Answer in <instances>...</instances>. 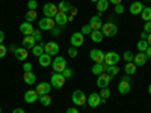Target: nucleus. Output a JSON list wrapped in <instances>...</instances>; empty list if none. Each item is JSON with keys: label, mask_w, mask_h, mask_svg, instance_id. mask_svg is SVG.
I'll list each match as a JSON object with an SVG mask.
<instances>
[{"label": "nucleus", "mask_w": 151, "mask_h": 113, "mask_svg": "<svg viewBox=\"0 0 151 113\" xmlns=\"http://www.w3.org/2000/svg\"><path fill=\"white\" fill-rule=\"evenodd\" d=\"M101 32L104 36L107 38H112V36H115L118 33V26L113 21H109V23H104L103 24V27H101Z\"/></svg>", "instance_id": "f257e3e1"}, {"label": "nucleus", "mask_w": 151, "mask_h": 113, "mask_svg": "<svg viewBox=\"0 0 151 113\" xmlns=\"http://www.w3.org/2000/svg\"><path fill=\"white\" fill-rule=\"evenodd\" d=\"M71 99H73V103H74L76 106H85L86 101H88V98H86L85 92L80 91V89H77V91H74V92H73Z\"/></svg>", "instance_id": "f03ea898"}, {"label": "nucleus", "mask_w": 151, "mask_h": 113, "mask_svg": "<svg viewBox=\"0 0 151 113\" xmlns=\"http://www.w3.org/2000/svg\"><path fill=\"white\" fill-rule=\"evenodd\" d=\"M65 82H67V79L62 75V72H55L53 75H52V87H55V89H60L62 86L65 84Z\"/></svg>", "instance_id": "7ed1b4c3"}, {"label": "nucleus", "mask_w": 151, "mask_h": 113, "mask_svg": "<svg viewBox=\"0 0 151 113\" xmlns=\"http://www.w3.org/2000/svg\"><path fill=\"white\" fill-rule=\"evenodd\" d=\"M42 12H44V17L55 18L56 14L59 12V9H58V5H55V3H45L44 8H42Z\"/></svg>", "instance_id": "20e7f679"}, {"label": "nucleus", "mask_w": 151, "mask_h": 113, "mask_svg": "<svg viewBox=\"0 0 151 113\" xmlns=\"http://www.w3.org/2000/svg\"><path fill=\"white\" fill-rule=\"evenodd\" d=\"M52 65H53V71L55 72H64V69L67 68V60H65V57L58 56L52 62Z\"/></svg>", "instance_id": "39448f33"}, {"label": "nucleus", "mask_w": 151, "mask_h": 113, "mask_svg": "<svg viewBox=\"0 0 151 113\" xmlns=\"http://www.w3.org/2000/svg\"><path fill=\"white\" fill-rule=\"evenodd\" d=\"M70 42H71V45H73V47H76V48L82 47V45H83V42H85V35H83L82 32H76V33H73V35H71Z\"/></svg>", "instance_id": "423d86ee"}, {"label": "nucleus", "mask_w": 151, "mask_h": 113, "mask_svg": "<svg viewBox=\"0 0 151 113\" xmlns=\"http://www.w3.org/2000/svg\"><path fill=\"white\" fill-rule=\"evenodd\" d=\"M97 86L100 87V89H104V87H107L109 86V83L112 82V77L107 74V72H103V74H100V75H97Z\"/></svg>", "instance_id": "0eeeda50"}, {"label": "nucleus", "mask_w": 151, "mask_h": 113, "mask_svg": "<svg viewBox=\"0 0 151 113\" xmlns=\"http://www.w3.org/2000/svg\"><path fill=\"white\" fill-rule=\"evenodd\" d=\"M56 26V23H55V18H41L40 20V30H50L52 32V29Z\"/></svg>", "instance_id": "6e6552de"}, {"label": "nucleus", "mask_w": 151, "mask_h": 113, "mask_svg": "<svg viewBox=\"0 0 151 113\" xmlns=\"http://www.w3.org/2000/svg\"><path fill=\"white\" fill-rule=\"evenodd\" d=\"M104 56H106V53H103L101 50H98V48H92L91 53H89V57L95 62V64H103Z\"/></svg>", "instance_id": "1a4fd4ad"}, {"label": "nucleus", "mask_w": 151, "mask_h": 113, "mask_svg": "<svg viewBox=\"0 0 151 113\" xmlns=\"http://www.w3.org/2000/svg\"><path fill=\"white\" fill-rule=\"evenodd\" d=\"M44 51H45L47 54H50V56H56V54L59 53V45H58V42L50 41V42L44 44Z\"/></svg>", "instance_id": "9d476101"}, {"label": "nucleus", "mask_w": 151, "mask_h": 113, "mask_svg": "<svg viewBox=\"0 0 151 113\" xmlns=\"http://www.w3.org/2000/svg\"><path fill=\"white\" fill-rule=\"evenodd\" d=\"M119 54L115 53V51H110V53H106L104 56V64L109 67V65H118V62H119Z\"/></svg>", "instance_id": "9b49d317"}, {"label": "nucleus", "mask_w": 151, "mask_h": 113, "mask_svg": "<svg viewBox=\"0 0 151 113\" xmlns=\"http://www.w3.org/2000/svg\"><path fill=\"white\" fill-rule=\"evenodd\" d=\"M144 8H145V5H144L142 2H133V3L130 5L129 11H130L132 15H141L142 11H144Z\"/></svg>", "instance_id": "f8f14e48"}, {"label": "nucleus", "mask_w": 151, "mask_h": 113, "mask_svg": "<svg viewBox=\"0 0 151 113\" xmlns=\"http://www.w3.org/2000/svg\"><path fill=\"white\" fill-rule=\"evenodd\" d=\"M89 26L92 27V30H101V27H103L101 17H100V15H94V17H91V20H89Z\"/></svg>", "instance_id": "ddd939ff"}, {"label": "nucleus", "mask_w": 151, "mask_h": 113, "mask_svg": "<svg viewBox=\"0 0 151 113\" xmlns=\"http://www.w3.org/2000/svg\"><path fill=\"white\" fill-rule=\"evenodd\" d=\"M38 99H40V94H38L36 91H27L26 94H24V101L29 103V104L36 103Z\"/></svg>", "instance_id": "4468645a"}, {"label": "nucleus", "mask_w": 151, "mask_h": 113, "mask_svg": "<svg viewBox=\"0 0 151 113\" xmlns=\"http://www.w3.org/2000/svg\"><path fill=\"white\" fill-rule=\"evenodd\" d=\"M33 30H35V29H33V26H32V23H29V21H24V23L20 24V32H21L24 36L32 35Z\"/></svg>", "instance_id": "2eb2a0df"}, {"label": "nucleus", "mask_w": 151, "mask_h": 113, "mask_svg": "<svg viewBox=\"0 0 151 113\" xmlns=\"http://www.w3.org/2000/svg\"><path fill=\"white\" fill-rule=\"evenodd\" d=\"M100 103H101V97L100 94H91L88 97V106L89 107H98Z\"/></svg>", "instance_id": "dca6fc26"}, {"label": "nucleus", "mask_w": 151, "mask_h": 113, "mask_svg": "<svg viewBox=\"0 0 151 113\" xmlns=\"http://www.w3.org/2000/svg\"><path fill=\"white\" fill-rule=\"evenodd\" d=\"M147 54L145 53H142V51H139L137 54H134V57H133V62H134V65L136 67H144L145 64H147Z\"/></svg>", "instance_id": "f3484780"}, {"label": "nucleus", "mask_w": 151, "mask_h": 113, "mask_svg": "<svg viewBox=\"0 0 151 113\" xmlns=\"http://www.w3.org/2000/svg\"><path fill=\"white\" fill-rule=\"evenodd\" d=\"M35 91L40 94V97L41 95H47V94H50V91H52V84H50V83H40L36 86Z\"/></svg>", "instance_id": "a211bd4d"}, {"label": "nucleus", "mask_w": 151, "mask_h": 113, "mask_svg": "<svg viewBox=\"0 0 151 113\" xmlns=\"http://www.w3.org/2000/svg\"><path fill=\"white\" fill-rule=\"evenodd\" d=\"M55 23L58 24L59 27L65 26V24L68 23V15H67V14H64V12H58L56 17H55Z\"/></svg>", "instance_id": "6ab92c4d"}, {"label": "nucleus", "mask_w": 151, "mask_h": 113, "mask_svg": "<svg viewBox=\"0 0 151 113\" xmlns=\"http://www.w3.org/2000/svg\"><path fill=\"white\" fill-rule=\"evenodd\" d=\"M27 56H29V50H27V48H24V47H18V50L15 51V57H17V60L24 62V60L27 59Z\"/></svg>", "instance_id": "aec40b11"}, {"label": "nucleus", "mask_w": 151, "mask_h": 113, "mask_svg": "<svg viewBox=\"0 0 151 113\" xmlns=\"http://www.w3.org/2000/svg\"><path fill=\"white\" fill-rule=\"evenodd\" d=\"M130 89H132V83H127V82H124V80H121V82L118 83V92H119V94L127 95V94L130 92Z\"/></svg>", "instance_id": "412c9836"}, {"label": "nucleus", "mask_w": 151, "mask_h": 113, "mask_svg": "<svg viewBox=\"0 0 151 113\" xmlns=\"http://www.w3.org/2000/svg\"><path fill=\"white\" fill-rule=\"evenodd\" d=\"M35 45H36V41L33 39V36H32V35H29V36H24V38H23V47H24V48L32 50Z\"/></svg>", "instance_id": "4be33fe9"}, {"label": "nucleus", "mask_w": 151, "mask_h": 113, "mask_svg": "<svg viewBox=\"0 0 151 113\" xmlns=\"http://www.w3.org/2000/svg\"><path fill=\"white\" fill-rule=\"evenodd\" d=\"M38 60H40V65H41V67L47 68V67H50V64H52V56L47 54V53H44L42 56L38 57Z\"/></svg>", "instance_id": "5701e85b"}, {"label": "nucleus", "mask_w": 151, "mask_h": 113, "mask_svg": "<svg viewBox=\"0 0 151 113\" xmlns=\"http://www.w3.org/2000/svg\"><path fill=\"white\" fill-rule=\"evenodd\" d=\"M106 68H107V65L104 64H94V67H92V74H95V75H100V74H103V72H106Z\"/></svg>", "instance_id": "b1692460"}, {"label": "nucleus", "mask_w": 151, "mask_h": 113, "mask_svg": "<svg viewBox=\"0 0 151 113\" xmlns=\"http://www.w3.org/2000/svg\"><path fill=\"white\" fill-rule=\"evenodd\" d=\"M23 80H24V83H27V84H35V82H36V75H35L32 71H29V72H24V75H23Z\"/></svg>", "instance_id": "393cba45"}, {"label": "nucleus", "mask_w": 151, "mask_h": 113, "mask_svg": "<svg viewBox=\"0 0 151 113\" xmlns=\"http://www.w3.org/2000/svg\"><path fill=\"white\" fill-rule=\"evenodd\" d=\"M91 39L94 41V42H101L103 39H104V35H103V32L101 30H92V33H91Z\"/></svg>", "instance_id": "a878e982"}, {"label": "nucleus", "mask_w": 151, "mask_h": 113, "mask_svg": "<svg viewBox=\"0 0 151 113\" xmlns=\"http://www.w3.org/2000/svg\"><path fill=\"white\" fill-rule=\"evenodd\" d=\"M32 53H33V56L35 57H40V56H42L45 51H44V44L42 42H40V44H36L33 48H32Z\"/></svg>", "instance_id": "bb28decb"}, {"label": "nucleus", "mask_w": 151, "mask_h": 113, "mask_svg": "<svg viewBox=\"0 0 151 113\" xmlns=\"http://www.w3.org/2000/svg\"><path fill=\"white\" fill-rule=\"evenodd\" d=\"M109 9V0H98L97 2V11L101 14V12H106Z\"/></svg>", "instance_id": "cd10ccee"}, {"label": "nucleus", "mask_w": 151, "mask_h": 113, "mask_svg": "<svg viewBox=\"0 0 151 113\" xmlns=\"http://www.w3.org/2000/svg\"><path fill=\"white\" fill-rule=\"evenodd\" d=\"M70 8H71V5H70V2H67V0H62V2L58 5L59 12H64V14H68V12H70Z\"/></svg>", "instance_id": "c85d7f7f"}, {"label": "nucleus", "mask_w": 151, "mask_h": 113, "mask_svg": "<svg viewBox=\"0 0 151 113\" xmlns=\"http://www.w3.org/2000/svg\"><path fill=\"white\" fill-rule=\"evenodd\" d=\"M136 65H134V62H127V65L124 67V71H125V74H129V75H133L134 72H136Z\"/></svg>", "instance_id": "c756f323"}, {"label": "nucleus", "mask_w": 151, "mask_h": 113, "mask_svg": "<svg viewBox=\"0 0 151 113\" xmlns=\"http://www.w3.org/2000/svg\"><path fill=\"white\" fill-rule=\"evenodd\" d=\"M106 72L110 75V77L113 79L115 75H118V72H119V68H118V65H109L107 68H106Z\"/></svg>", "instance_id": "7c9ffc66"}, {"label": "nucleus", "mask_w": 151, "mask_h": 113, "mask_svg": "<svg viewBox=\"0 0 151 113\" xmlns=\"http://www.w3.org/2000/svg\"><path fill=\"white\" fill-rule=\"evenodd\" d=\"M141 15H142V20H144L145 23H147V21H151V8H150V6H145Z\"/></svg>", "instance_id": "2f4dec72"}, {"label": "nucleus", "mask_w": 151, "mask_h": 113, "mask_svg": "<svg viewBox=\"0 0 151 113\" xmlns=\"http://www.w3.org/2000/svg\"><path fill=\"white\" fill-rule=\"evenodd\" d=\"M40 103L42 106H50V104H52V97H50L48 94L47 95H41L40 97Z\"/></svg>", "instance_id": "473e14b6"}, {"label": "nucleus", "mask_w": 151, "mask_h": 113, "mask_svg": "<svg viewBox=\"0 0 151 113\" xmlns=\"http://www.w3.org/2000/svg\"><path fill=\"white\" fill-rule=\"evenodd\" d=\"M36 20V11H27L26 12V21H29V23H32V21H35Z\"/></svg>", "instance_id": "72a5a7b5"}, {"label": "nucleus", "mask_w": 151, "mask_h": 113, "mask_svg": "<svg viewBox=\"0 0 151 113\" xmlns=\"http://www.w3.org/2000/svg\"><path fill=\"white\" fill-rule=\"evenodd\" d=\"M148 48V42L145 41V39H141L139 42H137V50L139 51H142V53H145V50Z\"/></svg>", "instance_id": "f704fd0d"}, {"label": "nucleus", "mask_w": 151, "mask_h": 113, "mask_svg": "<svg viewBox=\"0 0 151 113\" xmlns=\"http://www.w3.org/2000/svg\"><path fill=\"white\" fill-rule=\"evenodd\" d=\"M32 36H33V39L36 41V44L42 41V33L40 32V29H36V30H33V33H32Z\"/></svg>", "instance_id": "c9c22d12"}, {"label": "nucleus", "mask_w": 151, "mask_h": 113, "mask_svg": "<svg viewBox=\"0 0 151 113\" xmlns=\"http://www.w3.org/2000/svg\"><path fill=\"white\" fill-rule=\"evenodd\" d=\"M77 54H79V51H77V48H76V47H73V45H71V47L68 48V56H70V57H74V59H76V57H77Z\"/></svg>", "instance_id": "e433bc0d"}, {"label": "nucleus", "mask_w": 151, "mask_h": 113, "mask_svg": "<svg viewBox=\"0 0 151 113\" xmlns=\"http://www.w3.org/2000/svg\"><path fill=\"white\" fill-rule=\"evenodd\" d=\"M124 60L125 62H133V57H134V54L132 53V51H124Z\"/></svg>", "instance_id": "4c0bfd02"}, {"label": "nucleus", "mask_w": 151, "mask_h": 113, "mask_svg": "<svg viewBox=\"0 0 151 113\" xmlns=\"http://www.w3.org/2000/svg\"><path fill=\"white\" fill-rule=\"evenodd\" d=\"M83 35H91L92 33V27L89 26V24H85V26L82 27V30H80Z\"/></svg>", "instance_id": "58836bf2"}, {"label": "nucleus", "mask_w": 151, "mask_h": 113, "mask_svg": "<svg viewBox=\"0 0 151 113\" xmlns=\"http://www.w3.org/2000/svg\"><path fill=\"white\" fill-rule=\"evenodd\" d=\"M100 97H101L103 99H107L110 97V91L107 89V87H104V89H101V92H100Z\"/></svg>", "instance_id": "ea45409f"}, {"label": "nucleus", "mask_w": 151, "mask_h": 113, "mask_svg": "<svg viewBox=\"0 0 151 113\" xmlns=\"http://www.w3.org/2000/svg\"><path fill=\"white\" fill-rule=\"evenodd\" d=\"M27 8L30 11H35L38 8V2H36V0H29V2H27Z\"/></svg>", "instance_id": "a19ab883"}, {"label": "nucleus", "mask_w": 151, "mask_h": 113, "mask_svg": "<svg viewBox=\"0 0 151 113\" xmlns=\"http://www.w3.org/2000/svg\"><path fill=\"white\" fill-rule=\"evenodd\" d=\"M62 75H64L65 79H71V77H73V69H71V68H65L64 72H62Z\"/></svg>", "instance_id": "79ce46f5"}, {"label": "nucleus", "mask_w": 151, "mask_h": 113, "mask_svg": "<svg viewBox=\"0 0 151 113\" xmlns=\"http://www.w3.org/2000/svg\"><path fill=\"white\" fill-rule=\"evenodd\" d=\"M6 53H8V48H6L5 45H2V44H0V59H2V57H5V56H6Z\"/></svg>", "instance_id": "37998d69"}, {"label": "nucleus", "mask_w": 151, "mask_h": 113, "mask_svg": "<svg viewBox=\"0 0 151 113\" xmlns=\"http://www.w3.org/2000/svg\"><path fill=\"white\" fill-rule=\"evenodd\" d=\"M23 69H24V72H29V71H32V64H30V62H24Z\"/></svg>", "instance_id": "c03bdc74"}, {"label": "nucleus", "mask_w": 151, "mask_h": 113, "mask_svg": "<svg viewBox=\"0 0 151 113\" xmlns=\"http://www.w3.org/2000/svg\"><path fill=\"white\" fill-rule=\"evenodd\" d=\"M52 35H53V36H55V38H58V36H59V35H60V27H59V26H58V27H56V26H55V27H53V29H52Z\"/></svg>", "instance_id": "a18cd8bd"}, {"label": "nucleus", "mask_w": 151, "mask_h": 113, "mask_svg": "<svg viewBox=\"0 0 151 113\" xmlns=\"http://www.w3.org/2000/svg\"><path fill=\"white\" fill-rule=\"evenodd\" d=\"M115 12H116V14H122V12H124V6H122V3L115 5Z\"/></svg>", "instance_id": "49530a36"}, {"label": "nucleus", "mask_w": 151, "mask_h": 113, "mask_svg": "<svg viewBox=\"0 0 151 113\" xmlns=\"http://www.w3.org/2000/svg\"><path fill=\"white\" fill-rule=\"evenodd\" d=\"M144 32L151 33V21H147V23H145V26H144Z\"/></svg>", "instance_id": "de8ad7c7"}, {"label": "nucleus", "mask_w": 151, "mask_h": 113, "mask_svg": "<svg viewBox=\"0 0 151 113\" xmlns=\"http://www.w3.org/2000/svg\"><path fill=\"white\" fill-rule=\"evenodd\" d=\"M121 80H124V82H127V83H132V82H133V79H132V75H129V74H127V75H124V77H122Z\"/></svg>", "instance_id": "09e8293b"}, {"label": "nucleus", "mask_w": 151, "mask_h": 113, "mask_svg": "<svg viewBox=\"0 0 151 113\" xmlns=\"http://www.w3.org/2000/svg\"><path fill=\"white\" fill-rule=\"evenodd\" d=\"M17 50H18V47H15V44H12V45L9 47V51H11V53H14V54H15Z\"/></svg>", "instance_id": "8fccbe9b"}, {"label": "nucleus", "mask_w": 151, "mask_h": 113, "mask_svg": "<svg viewBox=\"0 0 151 113\" xmlns=\"http://www.w3.org/2000/svg\"><path fill=\"white\" fill-rule=\"evenodd\" d=\"M145 54H147L148 59H151V45H148V48L145 50Z\"/></svg>", "instance_id": "3c124183"}, {"label": "nucleus", "mask_w": 151, "mask_h": 113, "mask_svg": "<svg viewBox=\"0 0 151 113\" xmlns=\"http://www.w3.org/2000/svg\"><path fill=\"white\" fill-rule=\"evenodd\" d=\"M67 113H79V110L76 107H70V109H67Z\"/></svg>", "instance_id": "603ef678"}, {"label": "nucleus", "mask_w": 151, "mask_h": 113, "mask_svg": "<svg viewBox=\"0 0 151 113\" xmlns=\"http://www.w3.org/2000/svg\"><path fill=\"white\" fill-rule=\"evenodd\" d=\"M3 41H5V32L0 30V44H3Z\"/></svg>", "instance_id": "864d4df0"}, {"label": "nucleus", "mask_w": 151, "mask_h": 113, "mask_svg": "<svg viewBox=\"0 0 151 113\" xmlns=\"http://www.w3.org/2000/svg\"><path fill=\"white\" fill-rule=\"evenodd\" d=\"M109 3H112V5H119V3H122V0H109Z\"/></svg>", "instance_id": "5fc2aeb1"}, {"label": "nucleus", "mask_w": 151, "mask_h": 113, "mask_svg": "<svg viewBox=\"0 0 151 113\" xmlns=\"http://www.w3.org/2000/svg\"><path fill=\"white\" fill-rule=\"evenodd\" d=\"M141 39H145V41L148 39V33H147V32H142V33H141Z\"/></svg>", "instance_id": "6e6d98bb"}, {"label": "nucleus", "mask_w": 151, "mask_h": 113, "mask_svg": "<svg viewBox=\"0 0 151 113\" xmlns=\"http://www.w3.org/2000/svg\"><path fill=\"white\" fill-rule=\"evenodd\" d=\"M12 113H26V112H24L23 109H14V112H12Z\"/></svg>", "instance_id": "4d7b16f0"}, {"label": "nucleus", "mask_w": 151, "mask_h": 113, "mask_svg": "<svg viewBox=\"0 0 151 113\" xmlns=\"http://www.w3.org/2000/svg\"><path fill=\"white\" fill-rule=\"evenodd\" d=\"M147 42H148V45H151V33H148V39H147Z\"/></svg>", "instance_id": "13d9d810"}, {"label": "nucleus", "mask_w": 151, "mask_h": 113, "mask_svg": "<svg viewBox=\"0 0 151 113\" xmlns=\"http://www.w3.org/2000/svg\"><path fill=\"white\" fill-rule=\"evenodd\" d=\"M148 92H150V95H151V84H150V87H148Z\"/></svg>", "instance_id": "bf43d9fd"}, {"label": "nucleus", "mask_w": 151, "mask_h": 113, "mask_svg": "<svg viewBox=\"0 0 151 113\" xmlns=\"http://www.w3.org/2000/svg\"><path fill=\"white\" fill-rule=\"evenodd\" d=\"M89 2H92V3H97V2H98V0H89Z\"/></svg>", "instance_id": "052dcab7"}, {"label": "nucleus", "mask_w": 151, "mask_h": 113, "mask_svg": "<svg viewBox=\"0 0 151 113\" xmlns=\"http://www.w3.org/2000/svg\"><path fill=\"white\" fill-rule=\"evenodd\" d=\"M0 113H2V107H0Z\"/></svg>", "instance_id": "680f3d73"}, {"label": "nucleus", "mask_w": 151, "mask_h": 113, "mask_svg": "<svg viewBox=\"0 0 151 113\" xmlns=\"http://www.w3.org/2000/svg\"><path fill=\"white\" fill-rule=\"evenodd\" d=\"M148 2H151V0H148Z\"/></svg>", "instance_id": "e2e57ef3"}]
</instances>
